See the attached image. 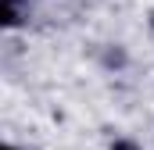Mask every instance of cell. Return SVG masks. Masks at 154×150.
I'll return each instance as SVG.
<instances>
[{"label":"cell","instance_id":"7a4b0ae2","mask_svg":"<svg viewBox=\"0 0 154 150\" xmlns=\"http://www.w3.org/2000/svg\"><path fill=\"white\" fill-rule=\"evenodd\" d=\"M111 150H140V147H136V143H129V140H118Z\"/></svg>","mask_w":154,"mask_h":150},{"label":"cell","instance_id":"6da1fadb","mask_svg":"<svg viewBox=\"0 0 154 150\" xmlns=\"http://www.w3.org/2000/svg\"><path fill=\"white\" fill-rule=\"evenodd\" d=\"M4 22H7V25H14V22H18V11H14V0H4Z\"/></svg>","mask_w":154,"mask_h":150},{"label":"cell","instance_id":"3957f363","mask_svg":"<svg viewBox=\"0 0 154 150\" xmlns=\"http://www.w3.org/2000/svg\"><path fill=\"white\" fill-rule=\"evenodd\" d=\"M4 150H14V147H4Z\"/></svg>","mask_w":154,"mask_h":150}]
</instances>
